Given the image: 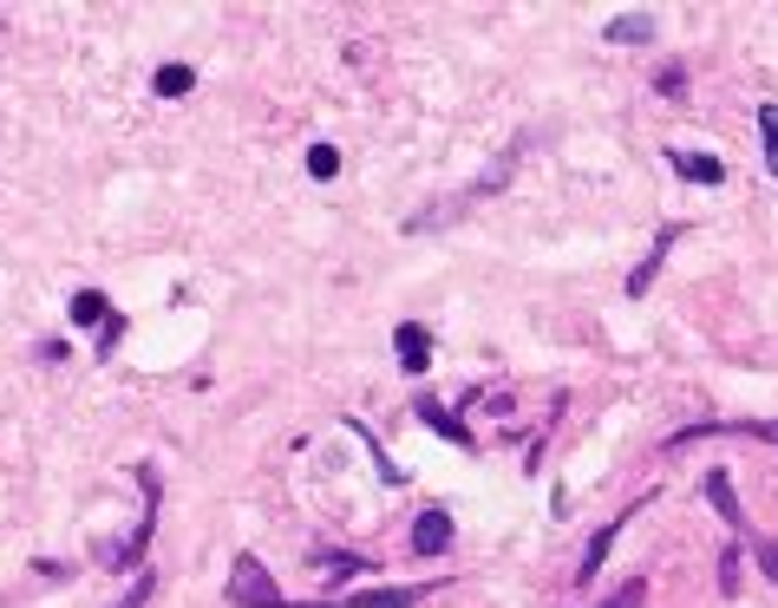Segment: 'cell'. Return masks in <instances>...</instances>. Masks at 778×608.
I'll return each mask as SVG.
<instances>
[{
    "mask_svg": "<svg viewBox=\"0 0 778 608\" xmlns=\"http://www.w3.org/2000/svg\"><path fill=\"white\" fill-rule=\"evenodd\" d=\"M681 236H687V223H661V236H654V249H647V256H641V262H635V275H629V301H641V295L654 288V275H661V262H667V249H674Z\"/></svg>",
    "mask_w": 778,
    "mask_h": 608,
    "instance_id": "30bf717a",
    "label": "cell"
},
{
    "mask_svg": "<svg viewBox=\"0 0 778 608\" xmlns=\"http://www.w3.org/2000/svg\"><path fill=\"white\" fill-rule=\"evenodd\" d=\"M661 92H667V99H674V92H687V72L667 66V72H661Z\"/></svg>",
    "mask_w": 778,
    "mask_h": 608,
    "instance_id": "603a6c76",
    "label": "cell"
},
{
    "mask_svg": "<svg viewBox=\"0 0 778 608\" xmlns=\"http://www.w3.org/2000/svg\"><path fill=\"white\" fill-rule=\"evenodd\" d=\"M432 589H445V583H386V589H360V596H321L308 608H413Z\"/></svg>",
    "mask_w": 778,
    "mask_h": 608,
    "instance_id": "277c9868",
    "label": "cell"
},
{
    "mask_svg": "<svg viewBox=\"0 0 778 608\" xmlns=\"http://www.w3.org/2000/svg\"><path fill=\"white\" fill-rule=\"evenodd\" d=\"M341 425H347V432H354L360 445H366V458H373V472H380V484H386V491H400V484H406V472H400V465L386 458V445H380V432H366L360 419H341Z\"/></svg>",
    "mask_w": 778,
    "mask_h": 608,
    "instance_id": "9a60e30c",
    "label": "cell"
},
{
    "mask_svg": "<svg viewBox=\"0 0 778 608\" xmlns=\"http://www.w3.org/2000/svg\"><path fill=\"white\" fill-rule=\"evenodd\" d=\"M72 321H79V328H98L92 360H112V347H118V334H125V315H118L98 288H79V295H72Z\"/></svg>",
    "mask_w": 778,
    "mask_h": 608,
    "instance_id": "3957f363",
    "label": "cell"
},
{
    "mask_svg": "<svg viewBox=\"0 0 778 608\" xmlns=\"http://www.w3.org/2000/svg\"><path fill=\"white\" fill-rule=\"evenodd\" d=\"M308 569H314V576H321L328 589H341V583L366 576L373 563H366V556H354V549H328V543H314V549H308Z\"/></svg>",
    "mask_w": 778,
    "mask_h": 608,
    "instance_id": "52a82bcc",
    "label": "cell"
},
{
    "mask_svg": "<svg viewBox=\"0 0 778 608\" xmlns=\"http://www.w3.org/2000/svg\"><path fill=\"white\" fill-rule=\"evenodd\" d=\"M308 177L314 184H334L341 177V151L334 144H308Z\"/></svg>",
    "mask_w": 778,
    "mask_h": 608,
    "instance_id": "e0dca14e",
    "label": "cell"
},
{
    "mask_svg": "<svg viewBox=\"0 0 778 608\" xmlns=\"http://www.w3.org/2000/svg\"><path fill=\"white\" fill-rule=\"evenodd\" d=\"M687 439H759V445H778V419H739V425H687L667 439V452H681Z\"/></svg>",
    "mask_w": 778,
    "mask_h": 608,
    "instance_id": "5b68a950",
    "label": "cell"
},
{
    "mask_svg": "<svg viewBox=\"0 0 778 608\" xmlns=\"http://www.w3.org/2000/svg\"><path fill=\"white\" fill-rule=\"evenodd\" d=\"M595 608H647V576H629L609 602H595Z\"/></svg>",
    "mask_w": 778,
    "mask_h": 608,
    "instance_id": "44dd1931",
    "label": "cell"
},
{
    "mask_svg": "<svg viewBox=\"0 0 778 608\" xmlns=\"http://www.w3.org/2000/svg\"><path fill=\"white\" fill-rule=\"evenodd\" d=\"M667 164H674L687 184H707V190L713 184H726V164H719L713 151H667Z\"/></svg>",
    "mask_w": 778,
    "mask_h": 608,
    "instance_id": "5bb4252c",
    "label": "cell"
},
{
    "mask_svg": "<svg viewBox=\"0 0 778 608\" xmlns=\"http://www.w3.org/2000/svg\"><path fill=\"white\" fill-rule=\"evenodd\" d=\"M222 596H229L236 608H294V602L282 596V583L269 576V563H262L256 549H242V556L229 563V589H222Z\"/></svg>",
    "mask_w": 778,
    "mask_h": 608,
    "instance_id": "7a4b0ae2",
    "label": "cell"
},
{
    "mask_svg": "<svg viewBox=\"0 0 778 608\" xmlns=\"http://www.w3.org/2000/svg\"><path fill=\"white\" fill-rule=\"evenodd\" d=\"M602 40H609V47H647V40H654V13H647V7H629L622 20L602 27Z\"/></svg>",
    "mask_w": 778,
    "mask_h": 608,
    "instance_id": "4fadbf2b",
    "label": "cell"
},
{
    "mask_svg": "<svg viewBox=\"0 0 778 608\" xmlns=\"http://www.w3.org/2000/svg\"><path fill=\"white\" fill-rule=\"evenodd\" d=\"M190 85H197V66H157V79H151L157 99H184Z\"/></svg>",
    "mask_w": 778,
    "mask_h": 608,
    "instance_id": "2e32d148",
    "label": "cell"
},
{
    "mask_svg": "<svg viewBox=\"0 0 778 608\" xmlns=\"http://www.w3.org/2000/svg\"><path fill=\"white\" fill-rule=\"evenodd\" d=\"M138 491H144V511H138V524H132V537H125V543H98L92 556H98L105 569H138V576H144V556H151V537H157V511H164V477H157L151 458L138 465Z\"/></svg>",
    "mask_w": 778,
    "mask_h": 608,
    "instance_id": "6da1fadb",
    "label": "cell"
},
{
    "mask_svg": "<svg viewBox=\"0 0 778 608\" xmlns=\"http://www.w3.org/2000/svg\"><path fill=\"white\" fill-rule=\"evenodd\" d=\"M413 412H419V419H425V425H432V432H445V439H452L458 452H478V439L465 432V419H458L452 405H438V400H432V393H419V400H413Z\"/></svg>",
    "mask_w": 778,
    "mask_h": 608,
    "instance_id": "7c38bea8",
    "label": "cell"
},
{
    "mask_svg": "<svg viewBox=\"0 0 778 608\" xmlns=\"http://www.w3.org/2000/svg\"><path fill=\"white\" fill-rule=\"evenodd\" d=\"M393 353H400V373L406 380H425V367H432V328L425 321H400L393 328Z\"/></svg>",
    "mask_w": 778,
    "mask_h": 608,
    "instance_id": "8992f818",
    "label": "cell"
},
{
    "mask_svg": "<svg viewBox=\"0 0 778 608\" xmlns=\"http://www.w3.org/2000/svg\"><path fill=\"white\" fill-rule=\"evenodd\" d=\"M445 549H452V511L432 504L413 517V556H445Z\"/></svg>",
    "mask_w": 778,
    "mask_h": 608,
    "instance_id": "8fae6325",
    "label": "cell"
},
{
    "mask_svg": "<svg viewBox=\"0 0 778 608\" xmlns=\"http://www.w3.org/2000/svg\"><path fill=\"white\" fill-rule=\"evenodd\" d=\"M759 144H766V171L778 177V105H759Z\"/></svg>",
    "mask_w": 778,
    "mask_h": 608,
    "instance_id": "d6986e66",
    "label": "cell"
},
{
    "mask_svg": "<svg viewBox=\"0 0 778 608\" xmlns=\"http://www.w3.org/2000/svg\"><path fill=\"white\" fill-rule=\"evenodd\" d=\"M641 504H647V497H635V504H629V511H622V517H615V524H602V530H595V537H589V549H582V563H575V589H589V583H595V569H602V563H609V549H615V537H622V524H629V517H635Z\"/></svg>",
    "mask_w": 778,
    "mask_h": 608,
    "instance_id": "9c48e42d",
    "label": "cell"
},
{
    "mask_svg": "<svg viewBox=\"0 0 778 608\" xmlns=\"http://www.w3.org/2000/svg\"><path fill=\"white\" fill-rule=\"evenodd\" d=\"M739 556H746V543H726L719 549V596H739V583H746L739 576Z\"/></svg>",
    "mask_w": 778,
    "mask_h": 608,
    "instance_id": "ac0fdd59",
    "label": "cell"
},
{
    "mask_svg": "<svg viewBox=\"0 0 778 608\" xmlns=\"http://www.w3.org/2000/svg\"><path fill=\"white\" fill-rule=\"evenodd\" d=\"M746 549H753V563H759V576H766V583H778V543H772V537H759V530H753V537H746Z\"/></svg>",
    "mask_w": 778,
    "mask_h": 608,
    "instance_id": "ffe728a7",
    "label": "cell"
},
{
    "mask_svg": "<svg viewBox=\"0 0 778 608\" xmlns=\"http://www.w3.org/2000/svg\"><path fill=\"white\" fill-rule=\"evenodd\" d=\"M151 589H157V576H151V569H144L138 583H132V589H125V602H118V608H144V602H151Z\"/></svg>",
    "mask_w": 778,
    "mask_h": 608,
    "instance_id": "7402d4cb",
    "label": "cell"
},
{
    "mask_svg": "<svg viewBox=\"0 0 778 608\" xmlns=\"http://www.w3.org/2000/svg\"><path fill=\"white\" fill-rule=\"evenodd\" d=\"M701 491H707V504L719 511V524L733 530V543H746V537H753V530H746V511H739V491H733V477L719 472V465H713V472L701 477Z\"/></svg>",
    "mask_w": 778,
    "mask_h": 608,
    "instance_id": "ba28073f",
    "label": "cell"
}]
</instances>
